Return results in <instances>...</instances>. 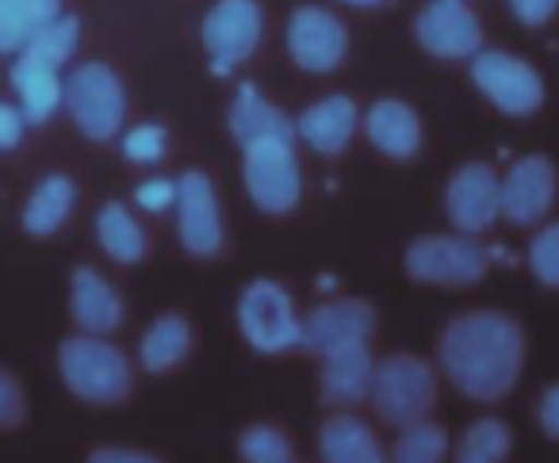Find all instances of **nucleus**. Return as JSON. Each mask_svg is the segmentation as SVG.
<instances>
[{
	"mask_svg": "<svg viewBox=\"0 0 559 463\" xmlns=\"http://www.w3.org/2000/svg\"><path fill=\"white\" fill-rule=\"evenodd\" d=\"M139 203L146 211H165L169 203H177V180H146L139 188Z\"/></svg>",
	"mask_w": 559,
	"mask_h": 463,
	"instance_id": "obj_35",
	"label": "nucleus"
},
{
	"mask_svg": "<svg viewBox=\"0 0 559 463\" xmlns=\"http://www.w3.org/2000/svg\"><path fill=\"white\" fill-rule=\"evenodd\" d=\"M357 104L349 96H326V100L311 104V108L299 116L296 131L304 134V142L319 154H342L345 146L357 134Z\"/></svg>",
	"mask_w": 559,
	"mask_h": 463,
	"instance_id": "obj_19",
	"label": "nucleus"
},
{
	"mask_svg": "<svg viewBox=\"0 0 559 463\" xmlns=\"http://www.w3.org/2000/svg\"><path fill=\"white\" fill-rule=\"evenodd\" d=\"M365 131H368V139H372V146L380 150V154L395 157V162L414 157L421 146V123L411 104H403V100L372 104L365 116Z\"/></svg>",
	"mask_w": 559,
	"mask_h": 463,
	"instance_id": "obj_20",
	"label": "nucleus"
},
{
	"mask_svg": "<svg viewBox=\"0 0 559 463\" xmlns=\"http://www.w3.org/2000/svg\"><path fill=\"white\" fill-rule=\"evenodd\" d=\"M444 376L460 394L475 402H498L513 391L525 364V333L510 314L498 310H472L444 325L441 345Z\"/></svg>",
	"mask_w": 559,
	"mask_h": 463,
	"instance_id": "obj_1",
	"label": "nucleus"
},
{
	"mask_svg": "<svg viewBox=\"0 0 559 463\" xmlns=\"http://www.w3.org/2000/svg\"><path fill=\"white\" fill-rule=\"evenodd\" d=\"M177 230L192 257H215L223 249V215L207 173L192 169L177 180Z\"/></svg>",
	"mask_w": 559,
	"mask_h": 463,
	"instance_id": "obj_11",
	"label": "nucleus"
},
{
	"mask_svg": "<svg viewBox=\"0 0 559 463\" xmlns=\"http://www.w3.org/2000/svg\"><path fill=\"white\" fill-rule=\"evenodd\" d=\"M192 348V325L180 314H162L142 337V368L146 371H169Z\"/></svg>",
	"mask_w": 559,
	"mask_h": 463,
	"instance_id": "obj_26",
	"label": "nucleus"
},
{
	"mask_svg": "<svg viewBox=\"0 0 559 463\" xmlns=\"http://www.w3.org/2000/svg\"><path fill=\"white\" fill-rule=\"evenodd\" d=\"M66 111L73 123L88 134L93 142H108L119 134V123L127 116V93L123 81L108 70L104 62H88L66 78Z\"/></svg>",
	"mask_w": 559,
	"mask_h": 463,
	"instance_id": "obj_5",
	"label": "nucleus"
},
{
	"mask_svg": "<svg viewBox=\"0 0 559 463\" xmlns=\"http://www.w3.org/2000/svg\"><path fill=\"white\" fill-rule=\"evenodd\" d=\"M88 463H162V460H154L146 452H134V448H96L88 455Z\"/></svg>",
	"mask_w": 559,
	"mask_h": 463,
	"instance_id": "obj_38",
	"label": "nucleus"
},
{
	"mask_svg": "<svg viewBox=\"0 0 559 463\" xmlns=\"http://www.w3.org/2000/svg\"><path fill=\"white\" fill-rule=\"evenodd\" d=\"M449 460V432L437 422H414L399 429L391 463H444Z\"/></svg>",
	"mask_w": 559,
	"mask_h": 463,
	"instance_id": "obj_29",
	"label": "nucleus"
},
{
	"mask_svg": "<svg viewBox=\"0 0 559 463\" xmlns=\"http://www.w3.org/2000/svg\"><path fill=\"white\" fill-rule=\"evenodd\" d=\"M238 452L246 463H288L292 460V440L272 425H253L241 432Z\"/></svg>",
	"mask_w": 559,
	"mask_h": 463,
	"instance_id": "obj_30",
	"label": "nucleus"
},
{
	"mask_svg": "<svg viewBox=\"0 0 559 463\" xmlns=\"http://www.w3.org/2000/svg\"><path fill=\"white\" fill-rule=\"evenodd\" d=\"M418 43L429 50L433 58H475L483 50V27L479 16L467 9L464 0H433L429 9H421L418 24H414Z\"/></svg>",
	"mask_w": 559,
	"mask_h": 463,
	"instance_id": "obj_12",
	"label": "nucleus"
},
{
	"mask_svg": "<svg viewBox=\"0 0 559 463\" xmlns=\"http://www.w3.org/2000/svg\"><path fill=\"white\" fill-rule=\"evenodd\" d=\"M556 165L544 154H528L502 180V218L513 226H536L556 203Z\"/></svg>",
	"mask_w": 559,
	"mask_h": 463,
	"instance_id": "obj_14",
	"label": "nucleus"
},
{
	"mask_svg": "<svg viewBox=\"0 0 559 463\" xmlns=\"http://www.w3.org/2000/svg\"><path fill=\"white\" fill-rule=\"evenodd\" d=\"M528 269L540 284L559 287V223L544 226L528 246Z\"/></svg>",
	"mask_w": 559,
	"mask_h": 463,
	"instance_id": "obj_31",
	"label": "nucleus"
},
{
	"mask_svg": "<svg viewBox=\"0 0 559 463\" xmlns=\"http://www.w3.org/2000/svg\"><path fill=\"white\" fill-rule=\"evenodd\" d=\"M540 429L548 432L551 440H559V383H551L548 391L540 394Z\"/></svg>",
	"mask_w": 559,
	"mask_h": 463,
	"instance_id": "obj_37",
	"label": "nucleus"
},
{
	"mask_svg": "<svg viewBox=\"0 0 559 463\" xmlns=\"http://www.w3.org/2000/svg\"><path fill=\"white\" fill-rule=\"evenodd\" d=\"M322 463H388V452L380 448L376 432L360 417L337 414L319 432Z\"/></svg>",
	"mask_w": 559,
	"mask_h": 463,
	"instance_id": "obj_21",
	"label": "nucleus"
},
{
	"mask_svg": "<svg viewBox=\"0 0 559 463\" xmlns=\"http://www.w3.org/2000/svg\"><path fill=\"white\" fill-rule=\"evenodd\" d=\"M444 211H449L452 226L467 238L490 230L502 215V180H498V173L483 162L456 169L449 188H444Z\"/></svg>",
	"mask_w": 559,
	"mask_h": 463,
	"instance_id": "obj_10",
	"label": "nucleus"
},
{
	"mask_svg": "<svg viewBox=\"0 0 559 463\" xmlns=\"http://www.w3.org/2000/svg\"><path fill=\"white\" fill-rule=\"evenodd\" d=\"M490 253L467 234H429L411 241L406 249V272L421 284L464 287L487 276Z\"/></svg>",
	"mask_w": 559,
	"mask_h": 463,
	"instance_id": "obj_6",
	"label": "nucleus"
},
{
	"mask_svg": "<svg viewBox=\"0 0 559 463\" xmlns=\"http://www.w3.org/2000/svg\"><path fill=\"white\" fill-rule=\"evenodd\" d=\"M24 111L12 108V104H0V150H12L20 146V139H24Z\"/></svg>",
	"mask_w": 559,
	"mask_h": 463,
	"instance_id": "obj_36",
	"label": "nucleus"
},
{
	"mask_svg": "<svg viewBox=\"0 0 559 463\" xmlns=\"http://www.w3.org/2000/svg\"><path fill=\"white\" fill-rule=\"evenodd\" d=\"M376 330V310L372 302L365 299H334L314 307L311 314L304 318V345L311 353L326 356L342 345H357V341H368Z\"/></svg>",
	"mask_w": 559,
	"mask_h": 463,
	"instance_id": "obj_15",
	"label": "nucleus"
},
{
	"mask_svg": "<svg viewBox=\"0 0 559 463\" xmlns=\"http://www.w3.org/2000/svg\"><path fill=\"white\" fill-rule=\"evenodd\" d=\"M472 81L498 111L521 119L533 116L544 104V81L525 58L506 55V50H479L472 58Z\"/></svg>",
	"mask_w": 559,
	"mask_h": 463,
	"instance_id": "obj_8",
	"label": "nucleus"
},
{
	"mask_svg": "<svg viewBox=\"0 0 559 463\" xmlns=\"http://www.w3.org/2000/svg\"><path fill=\"white\" fill-rule=\"evenodd\" d=\"M506 4H510L513 16H518L525 27L548 24V20L556 16V9H559V0H506Z\"/></svg>",
	"mask_w": 559,
	"mask_h": 463,
	"instance_id": "obj_34",
	"label": "nucleus"
},
{
	"mask_svg": "<svg viewBox=\"0 0 559 463\" xmlns=\"http://www.w3.org/2000/svg\"><path fill=\"white\" fill-rule=\"evenodd\" d=\"M372 406L376 414L383 417L388 425L395 429H406L414 422H426L429 409L437 402V376L421 356L411 353H395V356H383L376 364V376H372Z\"/></svg>",
	"mask_w": 559,
	"mask_h": 463,
	"instance_id": "obj_3",
	"label": "nucleus"
},
{
	"mask_svg": "<svg viewBox=\"0 0 559 463\" xmlns=\"http://www.w3.org/2000/svg\"><path fill=\"white\" fill-rule=\"evenodd\" d=\"M230 134L241 150L253 146V142L264 139H280V142H292L296 139V123H292L276 104H269L253 85H241L238 96L230 104Z\"/></svg>",
	"mask_w": 559,
	"mask_h": 463,
	"instance_id": "obj_18",
	"label": "nucleus"
},
{
	"mask_svg": "<svg viewBox=\"0 0 559 463\" xmlns=\"http://www.w3.org/2000/svg\"><path fill=\"white\" fill-rule=\"evenodd\" d=\"M78 39H81L78 16H58V20H50L47 27H39V32L32 35V43L20 50V58H32V62L58 70V66H66L73 58Z\"/></svg>",
	"mask_w": 559,
	"mask_h": 463,
	"instance_id": "obj_28",
	"label": "nucleus"
},
{
	"mask_svg": "<svg viewBox=\"0 0 559 463\" xmlns=\"http://www.w3.org/2000/svg\"><path fill=\"white\" fill-rule=\"evenodd\" d=\"M261 43V9L257 0H218L203 16V47H207L215 73H230Z\"/></svg>",
	"mask_w": 559,
	"mask_h": 463,
	"instance_id": "obj_9",
	"label": "nucleus"
},
{
	"mask_svg": "<svg viewBox=\"0 0 559 463\" xmlns=\"http://www.w3.org/2000/svg\"><path fill=\"white\" fill-rule=\"evenodd\" d=\"M123 154L139 165H150L165 154V127L157 123H142V127H131L123 134Z\"/></svg>",
	"mask_w": 559,
	"mask_h": 463,
	"instance_id": "obj_32",
	"label": "nucleus"
},
{
	"mask_svg": "<svg viewBox=\"0 0 559 463\" xmlns=\"http://www.w3.org/2000/svg\"><path fill=\"white\" fill-rule=\"evenodd\" d=\"M70 310L81 333H96V337H104L123 322V302H119L116 287L88 264H81L70 280Z\"/></svg>",
	"mask_w": 559,
	"mask_h": 463,
	"instance_id": "obj_17",
	"label": "nucleus"
},
{
	"mask_svg": "<svg viewBox=\"0 0 559 463\" xmlns=\"http://www.w3.org/2000/svg\"><path fill=\"white\" fill-rule=\"evenodd\" d=\"M376 360L368 353V341L342 345L322 356V399L330 406H357L372 394Z\"/></svg>",
	"mask_w": 559,
	"mask_h": 463,
	"instance_id": "obj_16",
	"label": "nucleus"
},
{
	"mask_svg": "<svg viewBox=\"0 0 559 463\" xmlns=\"http://www.w3.org/2000/svg\"><path fill=\"white\" fill-rule=\"evenodd\" d=\"M96 238H100L104 253L119 264H139L146 257V234L123 203H104L96 215Z\"/></svg>",
	"mask_w": 559,
	"mask_h": 463,
	"instance_id": "obj_25",
	"label": "nucleus"
},
{
	"mask_svg": "<svg viewBox=\"0 0 559 463\" xmlns=\"http://www.w3.org/2000/svg\"><path fill=\"white\" fill-rule=\"evenodd\" d=\"M62 16V0H0V55L24 50L39 27Z\"/></svg>",
	"mask_w": 559,
	"mask_h": 463,
	"instance_id": "obj_24",
	"label": "nucleus"
},
{
	"mask_svg": "<svg viewBox=\"0 0 559 463\" xmlns=\"http://www.w3.org/2000/svg\"><path fill=\"white\" fill-rule=\"evenodd\" d=\"M73 203H78V188H73L70 177H62V173L43 177L39 188L32 192V200H27V211H24L27 234H35V238H50V234L70 218Z\"/></svg>",
	"mask_w": 559,
	"mask_h": 463,
	"instance_id": "obj_23",
	"label": "nucleus"
},
{
	"mask_svg": "<svg viewBox=\"0 0 559 463\" xmlns=\"http://www.w3.org/2000/svg\"><path fill=\"white\" fill-rule=\"evenodd\" d=\"M58 368L62 379L78 399L96 402V406H116L131 394V364L111 341L96 337V333H78L66 337L58 348Z\"/></svg>",
	"mask_w": 559,
	"mask_h": 463,
	"instance_id": "obj_2",
	"label": "nucleus"
},
{
	"mask_svg": "<svg viewBox=\"0 0 559 463\" xmlns=\"http://www.w3.org/2000/svg\"><path fill=\"white\" fill-rule=\"evenodd\" d=\"M513 448V432L498 417H479L464 429L456 444V463H506Z\"/></svg>",
	"mask_w": 559,
	"mask_h": 463,
	"instance_id": "obj_27",
	"label": "nucleus"
},
{
	"mask_svg": "<svg viewBox=\"0 0 559 463\" xmlns=\"http://www.w3.org/2000/svg\"><path fill=\"white\" fill-rule=\"evenodd\" d=\"M288 463H296V460H288Z\"/></svg>",
	"mask_w": 559,
	"mask_h": 463,
	"instance_id": "obj_40",
	"label": "nucleus"
},
{
	"mask_svg": "<svg viewBox=\"0 0 559 463\" xmlns=\"http://www.w3.org/2000/svg\"><path fill=\"white\" fill-rule=\"evenodd\" d=\"M345 4H353V9H376V4H383V0H345Z\"/></svg>",
	"mask_w": 559,
	"mask_h": 463,
	"instance_id": "obj_39",
	"label": "nucleus"
},
{
	"mask_svg": "<svg viewBox=\"0 0 559 463\" xmlns=\"http://www.w3.org/2000/svg\"><path fill=\"white\" fill-rule=\"evenodd\" d=\"M241 177H246V192L264 215H284L299 203L304 195V173H299V157L292 142L264 139L241 150Z\"/></svg>",
	"mask_w": 559,
	"mask_h": 463,
	"instance_id": "obj_4",
	"label": "nucleus"
},
{
	"mask_svg": "<svg viewBox=\"0 0 559 463\" xmlns=\"http://www.w3.org/2000/svg\"><path fill=\"white\" fill-rule=\"evenodd\" d=\"M12 88H16L20 111L27 123H47L58 111V104L66 100V81H58V70L32 62V58H20L12 66Z\"/></svg>",
	"mask_w": 559,
	"mask_h": 463,
	"instance_id": "obj_22",
	"label": "nucleus"
},
{
	"mask_svg": "<svg viewBox=\"0 0 559 463\" xmlns=\"http://www.w3.org/2000/svg\"><path fill=\"white\" fill-rule=\"evenodd\" d=\"M288 50L307 73H330L342 66L345 50H349V32L334 12L304 4L288 24Z\"/></svg>",
	"mask_w": 559,
	"mask_h": 463,
	"instance_id": "obj_13",
	"label": "nucleus"
},
{
	"mask_svg": "<svg viewBox=\"0 0 559 463\" xmlns=\"http://www.w3.org/2000/svg\"><path fill=\"white\" fill-rule=\"evenodd\" d=\"M238 322L257 353H284L304 345V322L292 307V295L272 280H253L246 287L238 302Z\"/></svg>",
	"mask_w": 559,
	"mask_h": 463,
	"instance_id": "obj_7",
	"label": "nucleus"
},
{
	"mask_svg": "<svg viewBox=\"0 0 559 463\" xmlns=\"http://www.w3.org/2000/svg\"><path fill=\"white\" fill-rule=\"evenodd\" d=\"M24 417H27L24 387L16 383V376H9V371L0 368V429H16Z\"/></svg>",
	"mask_w": 559,
	"mask_h": 463,
	"instance_id": "obj_33",
	"label": "nucleus"
}]
</instances>
